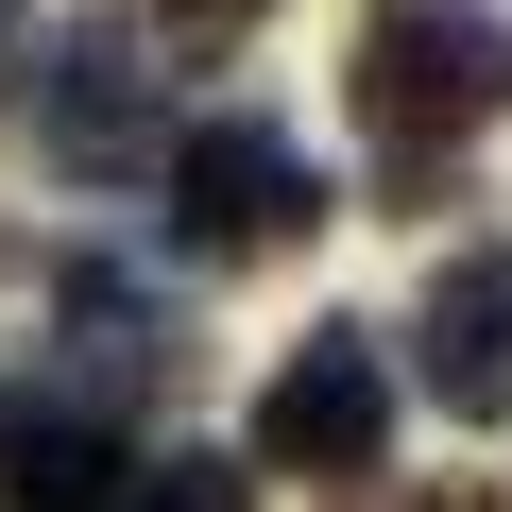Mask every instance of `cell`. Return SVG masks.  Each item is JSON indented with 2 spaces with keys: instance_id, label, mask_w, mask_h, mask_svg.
<instances>
[{
  "instance_id": "cell-1",
  "label": "cell",
  "mask_w": 512,
  "mask_h": 512,
  "mask_svg": "<svg viewBox=\"0 0 512 512\" xmlns=\"http://www.w3.org/2000/svg\"><path fill=\"white\" fill-rule=\"evenodd\" d=\"M342 103H359V137L427 188L461 137L512 120V0H376V18L342 35Z\"/></svg>"
},
{
  "instance_id": "cell-10",
  "label": "cell",
  "mask_w": 512,
  "mask_h": 512,
  "mask_svg": "<svg viewBox=\"0 0 512 512\" xmlns=\"http://www.w3.org/2000/svg\"><path fill=\"white\" fill-rule=\"evenodd\" d=\"M171 18H256V0H171Z\"/></svg>"
},
{
  "instance_id": "cell-3",
  "label": "cell",
  "mask_w": 512,
  "mask_h": 512,
  "mask_svg": "<svg viewBox=\"0 0 512 512\" xmlns=\"http://www.w3.org/2000/svg\"><path fill=\"white\" fill-rule=\"evenodd\" d=\"M256 461H274V478H376V461H393V359H376V325H308V342L274 359Z\"/></svg>"
},
{
  "instance_id": "cell-6",
  "label": "cell",
  "mask_w": 512,
  "mask_h": 512,
  "mask_svg": "<svg viewBox=\"0 0 512 512\" xmlns=\"http://www.w3.org/2000/svg\"><path fill=\"white\" fill-rule=\"evenodd\" d=\"M137 461L103 444V410L86 393H0V495H18V512H103Z\"/></svg>"
},
{
  "instance_id": "cell-9",
  "label": "cell",
  "mask_w": 512,
  "mask_h": 512,
  "mask_svg": "<svg viewBox=\"0 0 512 512\" xmlns=\"http://www.w3.org/2000/svg\"><path fill=\"white\" fill-rule=\"evenodd\" d=\"M18 52H35V35H18V0H0V69H18Z\"/></svg>"
},
{
  "instance_id": "cell-4",
  "label": "cell",
  "mask_w": 512,
  "mask_h": 512,
  "mask_svg": "<svg viewBox=\"0 0 512 512\" xmlns=\"http://www.w3.org/2000/svg\"><path fill=\"white\" fill-rule=\"evenodd\" d=\"M171 222H188V256H291V239L325 222V171H308L274 120H205V137L171 154Z\"/></svg>"
},
{
  "instance_id": "cell-8",
  "label": "cell",
  "mask_w": 512,
  "mask_h": 512,
  "mask_svg": "<svg viewBox=\"0 0 512 512\" xmlns=\"http://www.w3.org/2000/svg\"><path fill=\"white\" fill-rule=\"evenodd\" d=\"M103 512H239V461H188V444H171V461H137Z\"/></svg>"
},
{
  "instance_id": "cell-5",
  "label": "cell",
  "mask_w": 512,
  "mask_h": 512,
  "mask_svg": "<svg viewBox=\"0 0 512 512\" xmlns=\"http://www.w3.org/2000/svg\"><path fill=\"white\" fill-rule=\"evenodd\" d=\"M410 376L444 393V427H512V239H461V256H427Z\"/></svg>"
},
{
  "instance_id": "cell-2",
  "label": "cell",
  "mask_w": 512,
  "mask_h": 512,
  "mask_svg": "<svg viewBox=\"0 0 512 512\" xmlns=\"http://www.w3.org/2000/svg\"><path fill=\"white\" fill-rule=\"evenodd\" d=\"M0 86H18V120H35L52 171H171V69L137 52V18H69Z\"/></svg>"
},
{
  "instance_id": "cell-7",
  "label": "cell",
  "mask_w": 512,
  "mask_h": 512,
  "mask_svg": "<svg viewBox=\"0 0 512 512\" xmlns=\"http://www.w3.org/2000/svg\"><path fill=\"white\" fill-rule=\"evenodd\" d=\"M69 359H86V393H154L188 342H171V325H154L120 274H69Z\"/></svg>"
}]
</instances>
